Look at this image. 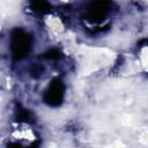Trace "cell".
Returning <instances> with one entry per match:
<instances>
[{
	"instance_id": "obj_5",
	"label": "cell",
	"mask_w": 148,
	"mask_h": 148,
	"mask_svg": "<svg viewBox=\"0 0 148 148\" xmlns=\"http://www.w3.org/2000/svg\"><path fill=\"white\" fill-rule=\"evenodd\" d=\"M45 58H47V59H58L59 57H60V53L57 51V50H54V49H52V50H49L45 54Z\"/></svg>"
},
{
	"instance_id": "obj_6",
	"label": "cell",
	"mask_w": 148,
	"mask_h": 148,
	"mask_svg": "<svg viewBox=\"0 0 148 148\" xmlns=\"http://www.w3.org/2000/svg\"><path fill=\"white\" fill-rule=\"evenodd\" d=\"M17 117L21 121H27L29 119V112L24 109H21L18 112H17Z\"/></svg>"
},
{
	"instance_id": "obj_1",
	"label": "cell",
	"mask_w": 148,
	"mask_h": 148,
	"mask_svg": "<svg viewBox=\"0 0 148 148\" xmlns=\"http://www.w3.org/2000/svg\"><path fill=\"white\" fill-rule=\"evenodd\" d=\"M32 45V38L31 36L25 32L22 29H15L12 32V39H10V49L12 54L15 60H21L25 58Z\"/></svg>"
},
{
	"instance_id": "obj_4",
	"label": "cell",
	"mask_w": 148,
	"mask_h": 148,
	"mask_svg": "<svg viewBox=\"0 0 148 148\" xmlns=\"http://www.w3.org/2000/svg\"><path fill=\"white\" fill-rule=\"evenodd\" d=\"M30 7L38 13H45L50 9V3L47 0H30Z\"/></svg>"
},
{
	"instance_id": "obj_7",
	"label": "cell",
	"mask_w": 148,
	"mask_h": 148,
	"mask_svg": "<svg viewBox=\"0 0 148 148\" xmlns=\"http://www.w3.org/2000/svg\"><path fill=\"white\" fill-rule=\"evenodd\" d=\"M42 71H43V69H42V67H40V66H38V65H36V66L34 67V69L31 71V74H32L34 76H37V77H38V76L42 74Z\"/></svg>"
},
{
	"instance_id": "obj_3",
	"label": "cell",
	"mask_w": 148,
	"mask_h": 148,
	"mask_svg": "<svg viewBox=\"0 0 148 148\" xmlns=\"http://www.w3.org/2000/svg\"><path fill=\"white\" fill-rule=\"evenodd\" d=\"M65 94V86L60 79L51 81L49 88L44 94V102L50 106H58L61 104Z\"/></svg>"
},
{
	"instance_id": "obj_2",
	"label": "cell",
	"mask_w": 148,
	"mask_h": 148,
	"mask_svg": "<svg viewBox=\"0 0 148 148\" xmlns=\"http://www.w3.org/2000/svg\"><path fill=\"white\" fill-rule=\"evenodd\" d=\"M111 9L110 0H94L89 3L86 12V17L90 22L103 21Z\"/></svg>"
}]
</instances>
